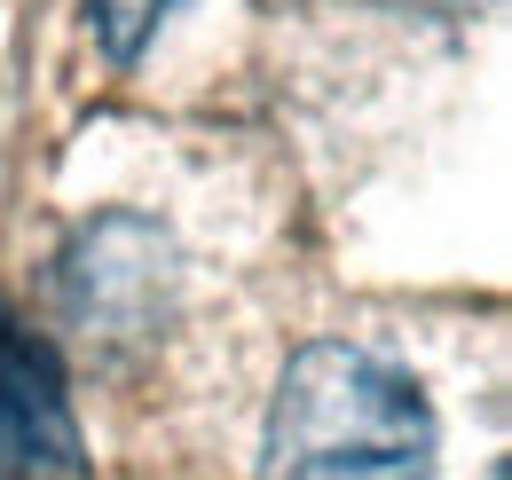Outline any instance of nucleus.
I'll return each mask as SVG.
<instances>
[{
  "mask_svg": "<svg viewBox=\"0 0 512 480\" xmlns=\"http://www.w3.org/2000/svg\"><path fill=\"white\" fill-rule=\"evenodd\" d=\"M268 480H434L442 425L418 378L347 339H316L284 362L268 402Z\"/></svg>",
  "mask_w": 512,
  "mask_h": 480,
  "instance_id": "f257e3e1",
  "label": "nucleus"
},
{
  "mask_svg": "<svg viewBox=\"0 0 512 480\" xmlns=\"http://www.w3.org/2000/svg\"><path fill=\"white\" fill-rule=\"evenodd\" d=\"M174 300H182V252L142 213H95V221H79V237L56 260L64 331H79V347L95 362L150 355L166 339V323H174Z\"/></svg>",
  "mask_w": 512,
  "mask_h": 480,
  "instance_id": "f03ea898",
  "label": "nucleus"
},
{
  "mask_svg": "<svg viewBox=\"0 0 512 480\" xmlns=\"http://www.w3.org/2000/svg\"><path fill=\"white\" fill-rule=\"evenodd\" d=\"M0 480H95L64 355L0 307Z\"/></svg>",
  "mask_w": 512,
  "mask_h": 480,
  "instance_id": "7ed1b4c3",
  "label": "nucleus"
},
{
  "mask_svg": "<svg viewBox=\"0 0 512 480\" xmlns=\"http://www.w3.org/2000/svg\"><path fill=\"white\" fill-rule=\"evenodd\" d=\"M166 8L174 0H87V24H95V40H103L111 63H134L150 48V32L166 24Z\"/></svg>",
  "mask_w": 512,
  "mask_h": 480,
  "instance_id": "20e7f679",
  "label": "nucleus"
},
{
  "mask_svg": "<svg viewBox=\"0 0 512 480\" xmlns=\"http://www.w3.org/2000/svg\"><path fill=\"white\" fill-rule=\"evenodd\" d=\"M394 8H410V16H442V24H465V16H489L497 0H394Z\"/></svg>",
  "mask_w": 512,
  "mask_h": 480,
  "instance_id": "39448f33",
  "label": "nucleus"
},
{
  "mask_svg": "<svg viewBox=\"0 0 512 480\" xmlns=\"http://www.w3.org/2000/svg\"><path fill=\"white\" fill-rule=\"evenodd\" d=\"M481 480H512V465H489V473H481Z\"/></svg>",
  "mask_w": 512,
  "mask_h": 480,
  "instance_id": "423d86ee",
  "label": "nucleus"
}]
</instances>
